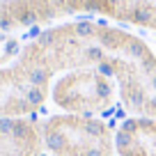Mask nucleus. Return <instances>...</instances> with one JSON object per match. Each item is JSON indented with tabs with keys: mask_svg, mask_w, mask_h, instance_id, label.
Wrapping results in <instances>:
<instances>
[{
	"mask_svg": "<svg viewBox=\"0 0 156 156\" xmlns=\"http://www.w3.org/2000/svg\"><path fill=\"white\" fill-rule=\"evenodd\" d=\"M44 147L53 156H112L115 133L87 115H53L41 124Z\"/></svg>",
	"mask_w": 156,
	"mask_h": 156,
	"instance_id": "obj_1",
	"label": "nucleus"
},
{
	"mask_svg": "<svg viewBox=\"0 0 156 156\" xmlns=\"http://www.w3.org/2000/svg\"><path fill=\"white\" fill-rule=\"evenodd\" d=\"M53 103L69 115L94 117L115 103L112 78L99 69H73L53 85Z\"/></svg>",
	"mask_w": 156,
	"mask_h": 156,
	"instance_id": "obj_2",
	"label": "nucleus"
},
{
	"mask_svg": "<svg viewBox=\"0 0 156 156\" xmlns=\"http://www.w3.org/2000/svg\"><path fill=\"white\" fill-rule=\"evenodd\" d=\"M51 94V78L21 62L0 69V117H28L41 110Z\"/></svg>",
	"mask_w": 156,
	"mask_h": 156,
	"instance_id": "obj_3",
	"label": "nucleus"
},
{
	"mask_svg": "<svg viewBox=\"0 0 156 156\" xmlns=\"http://www.w3.org/2000/svg\"><path fill=\"white\" fill-rule=\"evenodd\" d=\"M41 126L25 117H0V156H41Z\"/></svg>",
	"mask_w": 156,
	"mask_h": 156,
	"instance_id": "obj_4",
	"label": "nucleus"
},
{
	"mask_svg": "<svg viewBox=\"0 0 156 156\" xmlns=\"http://www.w3.org/2000/svg\"><path fill=\"white\" fill-rule=\"evenodd\" d=\"M115 151L119 156H156V119L129 117L115 131Z\"/></svg>",
	"mask_w": 156,
	"mask_h": 156,
	"instance_id": "obj_5",
	"label": "nucleus"
}]
</instances>
